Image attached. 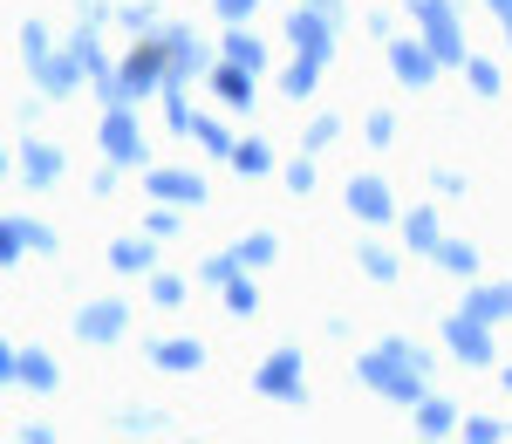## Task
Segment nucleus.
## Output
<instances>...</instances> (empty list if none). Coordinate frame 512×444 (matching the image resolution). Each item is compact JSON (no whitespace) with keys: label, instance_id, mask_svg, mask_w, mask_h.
<instances>
[{"label":"nucleus","instance_id":"nucleus-1","mask_svg":"<svg viewBox=\"0 0 512 444\" xmlns=\"http://www.w3.org/2000/svg\"><path fill=\"white\" fill-rule=\"evenodd\" d=\"M424 349H410V342H383L376 356H362V383L376 390V397H390V404H424Z\"/></svg>","mask_w":512,"mask_h":444},{"label":"nucleus","instance_id":"nucleus-2","mask_svg":"<svg viewBox=\"0 0 512 444\" xmlns=\"http://www.w3.org/2000/svg\"><path fill=\"white\" fill-rule=\"evenodd\" d=\"M158 82H171V55H164V35H158V41H144V48H137V55L123 62L117 76L103 82V96H110V103H137V96H151Z\"/></svg>","mask_w":512,"mask_h":444},{"label":"nucleus","instance_id":"nucleus-3","mask_svg":"<svg viewBox=\"0 0 512 444\" xmlns=\"http://www.w3.org/2000/svg\"><path fill=\"white\" fill-rule=\"evenodd\" d=\"M287 41H294V55L328 62V55H335V14H321V7H294V14H287Z\"/></svg>","mask_w":512,"mask_h":444},{"label":"nucleus","instance_id":"nucleus-4","mask_svg":"<svg viewBox=\"0 0 512 444\" xmlns=\"http://www.w3.org/2000/svg\"><path fill=\"white\" fill-rule=\"evenodd\" d=\"M103 151H110V164H144V130L130 117V103H110V117H103Z\"/></svg>","mask_w":512,"mask_h":444},{"label":"nucleus","instance_id":"nucleus-5","mask_svg":"<svg viewBox=\"0 0 512 444\" xmlns=\"http://www.w3.org/2000/svg\"><path fill=\"white\" fill-rule=\"evenodd\" d=\"M253 383H260V397H274V404H301V397H308V383H301V356H294V349L267 356V369H260Z\"/></svg>","mask_w":512,"mask_h":444},{"label":"nucleus","instance_id":"nucleus-6","mask_svg":"<svg viewBox=\"0 0 512 444\" xmlns=\"http://www.w3.org/2000/svg\"><path fill=\"white\" fill-rule=\"evenodd\" d=\"M444 342L465 356V363H492V322H478V315H444Z\"/></svg>","mask_w":512,"mask_h":444},{"label":"nucleus","instance_id":"nucleus-7","mask_svg":"<svg viewBox=\"0 0 512 444\" xmlns=\"http://www.w3.org/2000/svg\"><path fill=\"white\" fill-rule=\"evenodd\" d=\"M123 328H130V308H123V301H96V308H82V315H76L82 342H117Z\"/></svg>","mask_w":512,"mask_h":444},{"label":"nucleus","instance_id":"nucleus-8","mask_svg":"<svg viewBox=\"0 0 512 444\" xmlns=\"http://www.w3.org/2000/svg\"><path fill=\"white\" fill-rule=\"evenodd\" d=\"M349 205H355V219H369V226H383V219L396 212L383 178H349Z\"/></svg>","mask_w":512,"mask_h":444},{"label":"nucleus","instance_id":"nucleus-9","mask_svg":"<svg viewBox=\"0 0 512 444\" xmlns=\"http://www.w3.org/2000/svg\"><path fill=\"white\" fill-rule=\"evenodd\" d=\"M253 76H260V69H246V62H219V69H212L219 103H226V110H246V103H253Z\"/></svg>","mask_w":512,"mask_h":444},{"label":"nucleus","instance_id":"nucleus-10","mask_svg":"<svg viewBox=\"0 0 512 444\" xmlns=\"http://www.w3.org/2000/svg\"><path fill=\"white\" fill-rule=\"evenodd\" d=\"M0 363H7V383H28V390H55V363H48L41 349H28V356H21V349H7Z\"/></svg>","mask_w":512,"mask_h":444},{"label":"nucleus","instance_id":"nucleus-11","mask_svg":"<svg viewBox=\"0 0 512 444\" xmlns=\"http://www.w3.org/2000/svg\"><path fill=\"white\" fill-rule=\"evenodd\" d=\"M390 69L403 82H431L437 76V55L424 48V41H390Z\"/></svg>","mask_w":512,"mask_h":444},{"label":"nucleus","instance_id":"nucleus-12","mask_svg":"<svg viewBox=\"0 0 512 444\" xmlns=\"http://www.w3.org/2000/svg\"><path fill=\"white\" fill-rule=\"evenodd\" d=\"M151 192L171 205H205V178L198 171H151Z\"/></svg>","mask_w":512,"mask_h":444},{"label":"nucleus","instance_id":"nucleus-13","mask_svg":"<svg viewBox=\"0 0 512 444\" xmlns=\"http://www.w3.org/2000/svg\"><path fill=\"white\" fill-rule=\"evenodd\" d=\"M151 363H158V369H178V376H192V369L205 363V349H198L192 335H171V342H151Z\"/></svg>","mask_w":512,"mask_h":444},{"label":"nucleus","instance_id":"nucleus-14","mask_svg":"<svg viewBox=\"0 0 512 444\" xmlns=\"http://www.w3.org/2000/svg\"><path fill=\"white\" fill-rule=\"evenodd\" d=\"M164 55H171V82H185L192 69H205V48L185 28H164Z\"/></svg>","mask_w":512,"mask_h":444},{"label":"nucleus","instance_id":"nucleus-15","mask_svg":"<svg viewBox=\"0 0 512 444\" xmlns=\"http://www.w3.org/2000/svg\"><path fill=\"white\" fill-rule=\"evenodd\" d=\"M21 178H28V185H55V178H62V151H48V144H21Z\"/></svg>","mask_w":512,"mask_h":444},{"label":"nucleus","instance_id":"nucleus-16","mask_svg":"<svg viewBox=\"0 0 512 444\" xmlns=\"http://www.w3.org/2000/svg\"><path fill=\"white\" fill-rule=\"evenodd\" d=\"M21 246H55V240L41 233L35 219H7V226H0V260L14 267V260H21Z\"/></svg>","mask_w":512,"mask_h":444},{"label":"nucleus","instance_id":"nucleus-17","mask_svg":"<svg viewBox=\"0 0 512 444\" xmlns=\"http://www.w3.org/2000/svg\"><path fill=\"white\" fill-rule=\"evenodd\" d=\"M465 315H478V322H506L512 315V287H478L472 301H465Z\"/></svg>","mask_w":512,"mask_h":444},{"label":"nucleus","instance_id":"nucleus-18","mask_svg":"<svg viewBox=\"0 0 512 444\" xmlns=\"http://www.w3.org/2000/svg\"><path fill=\"white\" fill-rule=\"evenodd\" d=\"M110 267L117 274H151V240H117L110 246Z\"/></svg>","mask_w":512,"mask_h":444},{"label":"nucleus","instance_id":"nucleus-19","mask_svg":"<svg viewBox=\"0 0 512 444\" xmlns=\"http://www.w3.org/2000/svg\"><path fill=\"white\" fill-rule=\"evenodd\" d=\"M403 233H410V246H424V253H437V246H444V233H437V212H431V205H417V212L403 219Z\"/></svg>","mask_w":512,"mask_h":444},{"label":"nucleus","instance_id":"nucleus-20","mask_svg":"<svg viewBox=\"0 0 512 444\" xmlns=\"http://www.w3.org/2000/svg\"><path fill=\"white\" fill-rule=\"evenodd\" d=\"M274 253H280V240H274V233H253V240H239V246H233L239 274H246V267H267V260H274Z\"/></svg>","mask_w":512,"mask_h":444},{"label":"nucleus","instance_id":"nucleus-21","mask_svg":"<svg viewBox=\"0 0 512 444\" xmlns=\"http://www.w3.org/2000/svg\"><path fill=\"white\" fill-rule=\"evenodd\" d=\"M437 267H444V274H478V246L444 240V246H437Z\"/></svg>","mask_w":512,"mask_h":444},{"label":"nucleus","instance_id":"nucleus-22","mask_svg":"<svg viewBox=\"0 0 512 444\" xmlns=\"http://www.w3.org/2000/svg\"><path fill=\"white\" fill-rule=\"evenodd\" d=\"M233 164L246 171V178H260V171H274V151H267L260 137H246V144H233Z\"/></svg>","mask_w":512,"mask_h":444},{"label":"nucleus","instance_id":"nucleus-23","mask_svg":"<svg viewBox=\"0 0 512 444\" xmlns=\"http://www.w3.org/2000/svg\"><path fill=\"white\" fill-rule=\"evenodd\" d=\"M226 62H246V69H260V62H267V48H260V41H253V35H246V28L233 21V35H226Z\"/></svg>","mask_w":512,"mask_h":444},{"label":"nucleus","instance_id":"nucleus-24","mask_svg":"<svg viewBox=\"0 0 512 444\" xmlns=\"http://www.w3.org/2000/svg\"><path fill=\"white\" fill-rule=\"evenodd\" d=\"M315 76H321V62H315V55H294V69H287V76H280V82H287V96L301 103V96L315 89Z\"/></svg>","mask_w":512,"mask_h":444},{"label":"nucleus","instance_id":"nucleus-25","mask_svg":"<svg viewBox=\"0 0 512 444\" xmlns=\"http://www.w3.org/2000/svg\"><path fill=\"white\" fill-rule=\"evenodd\" d=\"M451 424H458L451 404H417V431H424V438H451Z\"/></svg>","mask_w":512,"mask_h":444},{"label":"nucleus","instance_id":"nucleus-26","mask_svg":"<svg viewBox=\"0 0 512 444\" xmlns=\"http://www.w3.org/2000/svg\"><path fill=\"white\" fill-rule=\"evenodd\" d=\"M226 308H233V315H253V308H260V294H253V281H226Z\"/></svg>","mask_w":512,"mask_h":444},{"label":"nucleus","instance_id":"nucleus-27","mask_svg":"<svg viewBox=\"0 0 512 444\" xmlns=\"http://www.w3.org/2000/svg\"><path fill=\"white\" fill-rule=\"evenodd\" d=\"M362 274H369V281H396V260L383 246H362Z\"/></svg>","mask_w":512,"mask_h":444},{"label":"nucleus","instance_id":"nucleus-28","mask_svg":"<svg viewBox=\"0 0 512 444\" xmlns=\"http://www.w3.org/2000/svg\"><path fill=\"white\" fill-rule=\"evenodd\" d=\"M151 301H158V308H178V301H185V281H178V274H158V281H151Z\"/></svg>","mask_w":512,"mask_h":444},{"label":"nucleus","instance_id":"nucleus-29","mask_svg":"<svg viewBox=\"0 0 512 444\" xmlns=\"http://www.w3.org/2000/svg\"><path fill=\"white\" fill-rule=\"evenodd\" d=\"M21 48H28V62H48V28L28 21V28H21Z\"/></svg>","mask_w":512,"mask_h":444},{"label":"nucleus","instance_id":"nucleus-30","mask_svg":"<svg viewBox=\"0 0 512 444\" xmlns=\"http://www.w3.org/2000/svg\"><path fill=\"white\" fill-rule=\"evenodd\" d=\"M280 178H287V192H315V164H308V158H301V164H287Z\"/></svg>","mask_w":512,"mask_h":444},{"label":"nucleus","instance_id":"nucleus-31","mask_svg":"<svg viewBox=\"0 0 512 444\" xmlns=\"http://www.w3.org/2000/svg\"><path fill=\"white\" fill-rule=\"evenodd\" d=\"M390 137H396V117H390V110H376V117H369V144H390Z\"/></svg>","mask_w":512,"mask_h":444},{"label":"nucleus","instance_id":"nucleus-32","mask_svg":"<svg viewBox=\"0 0 512 444\" xmlns=\"http://www.w3.org/2000/svg\"><path fill=\"white\" fill-rule=\"evenodd\" d=\"M472 89H478V96H492V89H499V69H492V62H472Z\"/></svg>","mask_w":512,"mask_h":444},{"label":"nucleus","instance_id":"nucleus-33","mask_svg":"<svg viewBox=\"0 0 512 444\" xmlns=\"http://www.w3.org/2000/svg\"><path fill=\"white\" fill-rule=\"evenodd\" d=\"M499 431H506V424H492V417H472V424H465V438H478V444H492Z\"/></svg>","mask_w":512,"mask_h":444},{"label":"nucleus","instance_id":"nucleus-34","mask_svg":"<svg viewBox=\"0 0 512 444\" xmlns=\"http://www.w3.org/2000/svg\"><path fill=\"white\" fill-rule=\"evenodd\" d=\"M335 137H342V123H335V117H315V130H308V144H335Z\"/></svg>","mask_w":512,"mask_h":444},{"label":"nucleus","instance_id":"nucleus-35","mask_svg":"<svg viewBox=\"0 0 512 444\" xmlns=\"http://www.w3.org/2000/svg\"><path fill=\"white\" fill-rule=\"evenodd\" d=\"M219 14H226V21H246V14H253V0H219Z\"/></svg>","mask_w":512,"mask_h":444},{"label":"nucleus","instance_id":"nucleus-36","mask_svg":"<svg viewBox=\"0 0 512 444\" xmlns=\"http://www.w3.org/2000/svg\"><path fill=\"white\" fill-rule=\"evenodd\" d=\"M492 14H499V21H512V0H492Z\"/></svg>","mask_w":512,"mask_h":444},{"label":"nucleus","instance_id":"nucleus-37","mask_svg":"<svg viewBox=\"0 0 512 444\" xmlns=\"http://www.w3.org/2000/svg\"><path fill=\"white\" fill-rule=\"evenodd\" d=\"M506 390H512V369H506Z\"/></svg>","mask_w":512,"mask_h":444},{"label":"nucleus","instance_id":"nucleus-38","mask_svg":"<svg viewBox=\"0 0 512 444\" xmlns=\"http://www.w3.org/2000/svg\"><path fill=\"white\" fill-rule=\"evenodd\" d=\"M506 35H512V21H506Z\"/></svg>","mask_w":512,"mask_h":444}]
</instances>
